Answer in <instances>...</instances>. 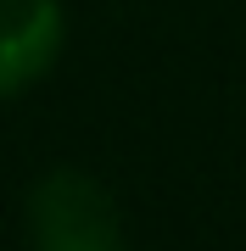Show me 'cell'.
<instances>
[{"label": "cell", "mask_w": 246, "mask_h": 251, "mask_svg": "<svg viewBox=\"0 0 246 251\" xmlns=\"http://www.w3.org/2000/svg\"><path fill=\"white\" fill-rule=\"evenodd\" d=\"M23 229L34 251H107L123 246V212L118 196L90 168L56 162L23 196Z\"/></svg>", "instance_id": "cell-1"}, {"label": "cell", "mask_w": 246, "mask_h": 251, "mask_svg": "<svg viewBox=\"0 0 246 251\" xmlns=\"http://www.w3.org/2000/svg\"><path fill=\"white\" fill-rule=\"evenodd\" d=\"M107 251H123V246H107Z\"/></svg>", "instance_id": "cell-3"}, {"label": "cell", "mask_w": 246, "mask_h": 251, "mask_svg": "<svg viewBox=\"0 0 246 251\" xmlns=\"http://www.w3.org/2000/svg\"><path fill=\"white\" fill-rule=\"evenodd\" d=\"M67 56L62 0H0V100H17L51 78Z\"/></svg>", "instance_id": "cell-2"}]
</instances>
